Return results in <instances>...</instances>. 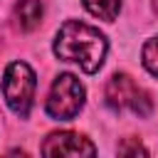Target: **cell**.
Segmentation results:
<instances>
[{"instance_id": "obj_7", "label": "cell", "mask_w": 158, "mask_h": 158, "mask_svg": "<svg viewBox=\"0 0 158 158\" xmlns=\"http://www.w3.org/2000/svg\"><path fill=\"white\" fill-rule=\"evenodd\" d=\"M81 2L94 17H101L106 22H114L121 10V0H81Z\"/></svg>"}, {"instance_id": "obj_9", "label": "cell", "mask_w": 158, "mask_h": 158, "mask_svg": "<svg viewBox=\"0 0 158 158\" xmlns=\"http://www.w3.org/2000/svg\"><path fill=\"white\" fill-rule=\"evenodd\" d=\"M118 153H123V156H126V153H133V156H138V153H141V156H146L148 151H146L138 141H131V143L126 141V143H121V146H118Z\"/></svg>"}, {"instance_id": "obj_8", "label": "cell", "mask_w": 158, "mask_h": 158, "mask_svg": "<svg viewBox=\"0 0 158 158\" xmlns=\"http://www.w3.org/2000/svg\"><path fill=\"white\" fill-rule=\"evenodd\" d=\"M143 67L153 74V77H158V37H153V40H148L146 44H143Z\"/></svg>"}, {"instance_id": "obj_10", "label": "cell", "mask_w": 158, "mask_h": 158, "mask_svg": "<svg viewBox=\"0 0 158 158\" xmlns=\"http://www.w3.org/2000/svg\"><path fill=\"white\" fill-rule=\"evenodd\" d=\"M153 10H156V15H158V0H153Z\"/></svg>"}, {"instance_id": "obj_5", "label": "cell", "mask_w": 158, "mask_h": 158, "mask_svg": "<svg viewBox=\"0 0 158 158\" xmlns=\"http://www.w3.org/2000/svg\"><path fill=\"white\" fill-rule=\"evenodd\" d=\"M40 153H42V156H94L96 148H94V143H91L86 136H81V133L59 131V133L47 136V141L42 143Z\"/></svg>"}, {"instance_id": "obj_4", "label": "cell", "mask_w": 158, "mask_h": 158, "mask_svg": "<svg viewBox=\"0 0 158 158\" xmlns=\"http://www.w3.org/2000/svg\"><path fill=\"white\" fill-rule=\"evenodd\" d=\"M106 104L114 111L131 109L136 116H148L153 111L151 96L128 77V74H114L106 81Z\"/></svg>"}, {"instance_id": "obj_3", "label": "cell", "mask_w": 158, "mask_h": 158, "mask_svg": "<svg viewBox=\"0 0 158 158\" xmlns=\"http://www.w3.org/2000/svg\"><path fill=\"white\" fill-rule=\"evenodd\" d=\"M84 106V86L74 74H59L47 96V116L54 121H72Z\"/></svg>"}, {"instance_id": "obj_2", "label": "cell", "mask_w": 158, "mask_h": 158, "mask_svg": "<svg viewBox=\"0 0 158 158\" xmlns=\"http://www.w3.org/2000/svg\"><path fill=\"white\" fill-rule=\"evenodd\" d=\"M35 89H37V77L30 69V64L25 62H12L5 69L2 77V96L7 101V106L17 114V116H27L32 99H35Z\"/></svg>"}, {"instance_id": "obj_1", "label": "cell", "mask_w": 158, "mask_h": 158, "mask_svg": "<svg viewBox=\"0 0 158 158\" xmlns=\"http://www.w3.org/2000/svg\"><path fill=\"white\" fill-rule=\"evenodd\" d=\"M54 54L62 62H77L86 74H94L104 64L106 37L79 20H67L54 37Z\"/></svg>"}, {"instance_id": "obj_6", "label": "cell", "mask_w": 158, "mask_h": 158, "mask_svg": "<svg viewBox=\"0 0 158 158\" xmlns=\"http://www.w3.org/2000/svg\"><path fill=\"white\" fill-rule=\"evenodd\" d=\"M15 20L22 32H32L42 22V0H20L15 5Z\"/></svg>"}]
</instances>
